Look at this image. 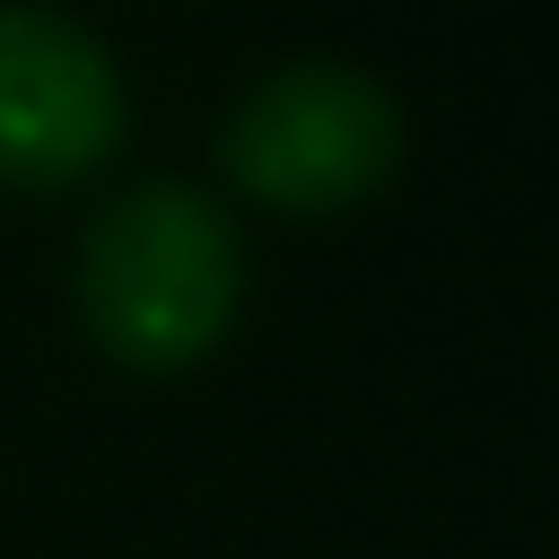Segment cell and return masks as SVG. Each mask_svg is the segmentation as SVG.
<instances>
[{
    "mask_svg": "<svg viewBox=\"0 0 559 559\" xmlns=\"http://www.w3.org/2000/svg\"><path fill=\"white\" fill-rule=\"evenodd\" d=\"M245 297V245L192 183L122 192L79 245V314L114 367L175 376L210 358Z\"/></svg>",
    "mask_w": 559,
    "mask_h": 559,
    "instance_id": "1",
    "label": "cell"
},
{
    "mask_svg": "<svg viewBox=\"0 0 559 559\" xmlns=\"http://www.w3.org/2000/svg\"><path fill=\"white\" fill-rule=\"evenodd\" d=\"M218 157H227L236 192H253L288 218H332L393 175L402 105L349 61H288L245 87Z\"/></svg>",
    "mask_w": 559,
    "mask_h": 559,
    "instance_id": "2",
    "label": "cell"
},
{
    "mask_svg": "<svg viewBox=\"0 0 559 559\" xmlns=\"http://www.w3.org/2000/svg\"><path fill=\"white\" fill-rule=\"evenodd\" d=\"M122 114H131L122 70L79 17L44 0H0V183L9 192H52L96 175L122 140Z\"/></svg>",
    "mask_w": 559,
    "mask_h": 559,
    "instance_id": "3",
    "label": "cell"
}]
</instances>
